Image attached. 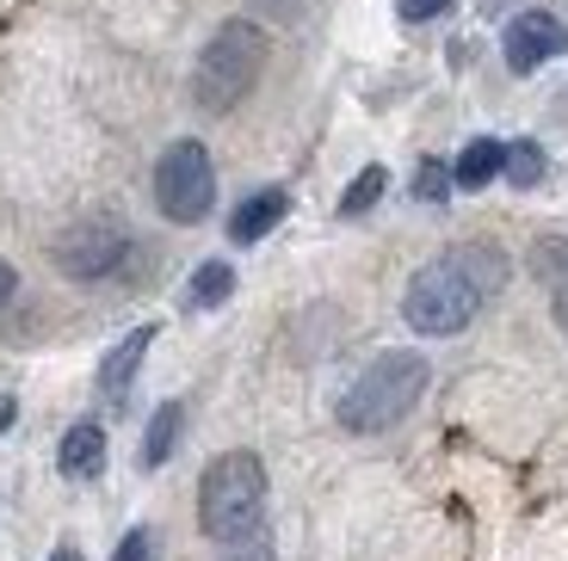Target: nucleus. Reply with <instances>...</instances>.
Listing matches in <instances>:
<instances>
[{"label": "nucleus", "instance_id": "nucleus-14", "mask_svg": "<svg viewBox=\"0 0 568 561\" xmlns=\"http://www.w3.org/2000/svg\"><path fill=\"white\" fill-rule=\"evenodd\" d=\"M531 272L550 284L556 303H568V241H538L531 247Z\"/></svg>", "mask_w": 568, "mask_h": 561}, {"label": "nucleus", "instance_id": "nucleus-8", "mask_svg": "<svg viewBox=\"0 0 568 561\" xmlns=\"http://www.w3.org/2000/svg\"><path fill=\"white\" fill-rule=\"evenodd\" d=\"M284 211H291V197H284L278 185H266V192H254V197L242 204V211L229 216V241H242V247H247V241L272 235V228L284 223Z\"/></svg>", "mask_w": 568, "mask_h": 561}, {"label": "nucleus", "instance_id": "nucleus-11", "mask_svg": "<svg viewBox=\"0 0 568 561\" xmlns=\"http://www.w3.org/2000/svg\"><path fill=\"white\" fill-rule=\"evenodd\" d=\"M180 426H185V407L180 401H161L155 420H149V438H142V463L161 469L173 457V445H180Z\"/></svg>", "mask_w": 568, "mask_h": 561}, {"label": "nucleus", "instance_id": "nucleus-19", "mask_svg": "<svg viewBox=\"0 0 568 561\" xmlns=\"http://www.w3.org/2000/svg\"><path fill=\"white\" fill-rule=\"evenodd\" d=\"M118 561H155V531H130L118 543Z\"/></svg>", "mask_w": 568, "mask_h": 561}, {"label": "nucleus", "instance_id": "nucleus-21", "mask_svg": "<svg viewBox=\"0 0 568 561\" xmlns=\"http://www.w3.org/2000/svg\"><path fill=\"white\" fill-rule=\"evenodd\" d=\"M13 284H19V272L7 266V259H0V303H7V296H13Z\"/></svg>", "mask_w": 568, "mask_h": 561}, {"label": "nucleus", "instance_id": "nucleus-16", "mask_svg": "<svg viewBox=\"0 0 568 561\" xmlns=\"http://www.w3.org/2000/svg\"><path fill=\"white\" fill-rule=\"evenodd\" d=\"M384 185H389V173L384 167H365L353 185H346V197H341V216H365L377 197H384Z\"/></svg>", "mask_w": 568, "mask_h": 561}, {"label": "nucleus", "instance_id": "nucleus-2", "mask_svg": "<svg viewBox=\"0 0 568 561\" xmlns=\"http://www.w3.org/2000/svg\"><path fill=\"white\" fill-rule=\"evenodd\" d=\"M426 358L420 351H384L358 370V382L341 395V426L346 432H384L426 395Z\"/></svg>", "mask_w": 568, "mask_h": 561}, {"label": "nucleus", "instance_id": "nucleus-12", "mask_svg": "<svg viewBox=\"0 0 568 561\" xmlns=\"http://www.w3.org/2000/svg\"><path fill=\"white\" fill-rule=\"evenodd\" d=\"M500 161H507V149L483 136V142H469L464 155H457V173H452V180H457V185H469V192H483V185L500 173Z\"/></svg>", "mask_w": 568, "mask_h": 561}, {"label": "nucleus", "instance_id": "nucleus-4", "mask_svg": "<svg viewBox=\"0 0 568 561\" xmlns=\"http://www.w3.org/2000/svg\"><path fill=\"white\" fill-rule=\"evenodd\" d=\"M266 69V31L247 26V19H229L211 43H204L199 69H192V93H199L204 112H229L242 105V93L260 81Z\"/></svg>", "mask_w": 568, "mask_h": 561}, {"label": "nucleus", "instance_id": "nucleus-22", "mask_svg": "<svg viewBox=\"0 0 568 561\" xmlns=\"http://www.w3.org/2000/svg\"><path fill=\"white\" fill-rule=\"evenodd\" d=\"M7 426H13V401H7V395H0V432H7Z\"/></svg>", "mask_w": 568, "mask_h": 561}, {"label": "nucleus", "instance_id": "nucleus-20", "mask_svg": "<svg viewBox=\"0 0 568 561\" xmlns=\"http://www.w3.org/2000/svg\"><path fill=\"white\" fill-rule=\"evenodd\" d=\"M402 7V19H414V26H420V19H439L445 7H457V0H396Z\"/></svg>", "mask_w": 568, "mask_h": 561}, {"label": "nucleus", "instance_id": "nucleus-7", "mask_svg": "<svg viewBox=\"0 0 568 561\" xmlns=\"http://www.w3.org/2000/svg\"><path fill=\"white\" fill-rule=\"evenodd\" d=\"M556 50H562V26H556L550 13H519V19L507 26V69H513V74L544 69Z\"/></svg>", "mask_w": 568, "mask_h": 561}, {"label": "nucleus", "instance_id": "nucleus-23", "mask_svg": "<svg viewBox=\"0 0 568 561\" xmlns=\"http://www.w3.org/2000/svg\"><path fill=\"white\" fill-rule=\"evenodd\" d=\"M57 561H81V555H74V549H57Z\"/></svg>", "mask_w": 568, "mask_h": 561}, {"label": "nucleus", "instance_id": "nucleus-10", "mask_svg": "<svg viewBox=\"0 0 568 561\" xmlns=\"http://www.w3.org/2000/svg\"><path fill=\"white\" fill-rule=\"evenodd\" d=\"M149 339H155V327H136V334H124L112 351H105L100 389L112 395V401H124V389H130V377H136V365H142V351H149Z\"/></svg>", "mask_w": 568, "mask_h": 561}, {"label": "nucleus", "instance_id": "nucleus-3", "mask_svg": "<svg viewBox=\"0 0 568 561\" xmlns=\"http://www.w3.org/2000/svg\"><path fill=\"white\" fill-rule=\"evenodd\" d=\"M260 506H266V469H260L254 450H223L211 469H204V488H199V524L229 543L260 524Z\"/></svg>", "mask_w": 568, "mask_h": 561}, {"label": "nucleus", "instance_id": "nucleus-1", "mask_svg": "<svg viewBox=\"0 0 568 561\" xmlns=\"http://www.w3.org/2000/svg\"><path fill=\"white\" fill-rule=\"evenodd\" d=\"M500 284V259L488 247H457L445 253V259H433V266L414 272L408 284V327L414 334H464L469 322H476V309H483V296Z\"/></svg>", "mask_w": 568, "mask_h": 561}, {"label": "nucleus", "instance_id": "nucleus-6", "mask_svg": "<svg viewBox=\"0 0 568 561\" xmlns=\"http://www.w3.org/2000/svg\"><path fill=\"white\" fill-rule=\"evenodd\" d=\"M118 259H124V235H118L112 223L69 228V235L57 241V266L69 272V278H105V272H118Z\"/></svg>", "mask_w": 568, "mask_h": 561}, {"label": "nucleus", "instance_id": "nucleus-9", "mask_svg": "<svg viewBox=\"0 0 568 561\" xmlns=\"http://www.w3.org/2000/svg\"><path fill=\"white\" fill-rule=\"evenodd\" d=\"M57 463H62V476H74V481L100 476V469H105V432L93 420L69 426V438H62V450H57Z\"/></svg>", "mask_w": 568, "mask_h": 561}, {"label": "nucleus", "instance_id": "nucleus-15", "mask_svg": "<svg viewBox=\"0 0 568 561\" xmlns=\"http://www.w3.org/2000/svg\"><path fill=\"white\" fill-rule=\"evenodd\" d=\"M500 173H507L519 192H531V185L544 180V149H538V142H513L507 161H500Z\"/></svg>", "mask_w": 568, "mask_h": 561}, {"label": "nucleus", "instance_id": "nucleus-18", "mask_svg": "<svg viewBox=\"0 0 568 561\" xmlns=\"http://www.w3.org/2000/svg\"><path fill=\"white\" fill-rule=\"evenodd\" d=\"M445 192H452V173L426 161V167H420V180H414V197H420V204H433V197H445Z\"/></svg>", "mask_w": 568, "mask_h": 561}, {"label": "nucleus", "instance_id": "nucleus-17", "mask_svg": "<svg viewBox=\"0 0 568 561\" xmlns=\"http://www.w3.org/2000/svg\"><path fill=\"white\" fill-rule=\"evenodd\" d=\"M223 561H272V531H266V524H254V531L229 537V543H223Z\"/></svg>", "mask_w": 568, "mask_h": 561}, {"label": "nucleus", "instance_id": "nucleus-5", "mask_svg": "<svg viewBox=\"0 0 568 561\" xmlns=\"http://www.w3.org/2000/svg\"><path fill=\"white\" fill-rule=\"evenodd\" d=\"M155 204L168 223H204L216 204V167L204 142H173L155 167Z\"/></svg>", "mask_w": 568, "mask_h": 561}, {"label": "nucleus", "instance_id": "nucleus-13", "mask_svg": "<svg viewBox=\"0 0 568 561\" xmlns=\"http://www.w3.org/2000/svg\"><path fill=\"white\" fill-rule=\"evenodd\" d=\"M229 290H235V272H229L223 259H211V266L192 272V290H185V303H192V309H216V303H229Z\"/></svg>", "mask_w": 568, "mask_h": 561}]
</instances>
